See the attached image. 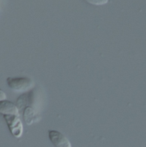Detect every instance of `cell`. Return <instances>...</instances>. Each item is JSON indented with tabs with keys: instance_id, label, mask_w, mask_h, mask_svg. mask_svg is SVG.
Returning <instances> with one entry per match:
<instances>
[{
	"instance_id": "6",
	"label": "cell",
	"mask_w": 146,
	"mask_h": 147,
	"mask_svg": "<svg viewBox=\"0 0 146 147\" xmlns=\"http://www.w3.org/2000/svg\"><path fill=\"white\" fill-rule=\"evenodd\" d=\"M85 1L93 5H103L108 2V0H85Z\"/></svg>"
},
{
	"instance_id": "2",
	"label": "cell",
	"mask_w": 146,
	"mask_h": 147,
	"mask_svg": "<svg viewBox=\"0 0 146 147\" xmlns=\"http://www.w3.org/2000/svg\"><path fill=\"white\" fill-rule=\"evenodd\" d=\"M7 126L15 138H21L23 132V127L18 115H3Z\"/></svg>"
},
{
	"instance_id": "4",
	"label": "cell",
	"mask_w": 146,
	"mask_h": 147,
	"mask_svg": "<svg viewBox=\"0 0 146 147\" xmlns=\"http://www.w3.org/2000/svg\"><path fill=\"white\" fill-rule=\"evenodd\" d=\"M0 114L3 115H18L19 109L12 102L3 100L0 102Z\"/></svg>"
},
{
	"instance_id": "3",
	"label": "cell",
	"mask_w": 146,
	"mask_h": 147,
	"mask_svg": "<svg viewBox=\"0 0 146 147\" xmlns=\"http://www.w3.org/2000/svg\"><path fill=\"white\" fill-rule=\"evenodd\" d=\"M49 140L53 144V146L56 147H71V144L70 140L61 133L51 130L48 132Z\"/></svg>"
},
{
	"instance_id": "1",
	"label": "cell",
	"mask_w": 146,
	"mask_h": 147,
	"mask_svg": "<svg viewBox=\"0 0 146 147\" xmlns=\"http://www.w3.org/2000/svg\"><path fill=\"white\" fill-rule=\"evenodd\" d=\"M8 86L14 91L16 92H23L30 90L34 87L33 81L26 77H15V78H7Z\"/></svg>"
},
{
	"instance_id": "7",
	"label": "cell",
	"mask_w": 146,
	"mask_h": 147,
	"mask_svg": "<svg viewBox=\"0 0 146 147\" xmlns=\"http://www.w3.org/2000/svg\"><path fill=\"white\" fill-rule=\"evenodd\" d=\"M3 100H6V94L4 93V91L0 90V102Z\"/></svg>"
},
{
	"instance_id": "5",
	"label": "cell",
	"mask_w": 146,
	"mask_h": 147,
	"mask_svg": "<svg viewBox=\"0 0 146 147\" xmlns=\"http://www.w3.org/2000/svg\"><path fill=\"white\" fill-rule=\"evenodd\" d=\"M34 117H35V113L34 109L32 108H27L24 112V119L28 125H30L33 122Z\"/></svg>"
}]
</instances>
